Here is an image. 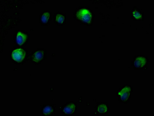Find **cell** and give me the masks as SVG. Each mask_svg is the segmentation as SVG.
<instances>
[{"label":"cell","mask_w":154,"mask_h":116,"mask_svg":"<svg viewBox=\"0 0 154 116\" xmlns=\"http://www.w3.org/2000/svg\"><path fill=\"white\" fill-rule=\"evenodd\" d=\"M76 16L79 20L87 23H90L92 20V15L88 10L85 8L79 9L76 13Z\"/></svg>","instance_id":"6da1fadb"},{"label":"cell","mask_w":154,"mask_h":116,"mask_svg":"<svg viewBox=\"0 0 154 116\" xmlns=\"http://www.w3.org/2000/svg\"><path fill=\"white\" fill-rule=\"evenodd\" d=\"M108 107L105 104H101L97 107V111L100 113L105 114L108 111Z\"/></svg>","instance_id":"ba28073f"},{"label":"cell","mask_w":154,"mask_h":116,"mask_svg":"<svg viewBox=\"0 0 154 116\" xmlns=\"http://www.w3.org/2000/svg\"><path fill=\"white\" fill-rule=\"evenodd\" d=\"M50 12L48 11H45L43 13L41 16V21L43 23H46L48 21L50 17Z\"/></svg>","instance_id":"9c48e42d"},{"label":"cell","mask_w":154,"mask_h":116,"mask_svg":"<svg viewBox=\"0 0 154 116\" xmlns=\"http://www.w3.org/2000/svg\"><path fill=\"white\" fill-rule=\"evenodd\" d=\"M56 21L58 23L62 24L64 21V16L61 14H58L56 16Z\"/></svg>","instance_id":"30bf717a"},{"label":"cell","mask_w":154,"mask_h":116,"mask_svg":"<svg viewBox=\"0 0 154 116\" xmlns=\"http://www.w3.org/2000/svg\"><path fill=\"white\" fill-rule=\"evenodd\" d=\"M27 38V36L26 34L21 32H18L16 36V42L18 45H22L25 42Z\"/></svg>","instance_id":"8992f818"},{"label":"cell","mask_w":154,"mask_h":116,"mask_svg":"<svg viewBox=\"0 0 154 116\" xmlns=\"http://www.w3.org/2000/svg\"><path fill=\"white\" fill-rule=\"evenodd\" d=\"M25 56V52L21 48L16 49L14 50L12 54L13 59L17 62H20L23 60Z\"/></svg>","instance_id":"7a4b0ae2"},{"label":"cell","mask_w":154,"mask_h":116,"mask_svg":"<svg viewBox=\"0 0 154 116\" xmlns=\"http://www.w3.org/2000/svg\"><path fill=\"white\" fill-rule=\"evenodd\" d=\"M131 91V89L130 87L125 86L118 93V95L120 96L122 101H125L128 100Z\"/></svg>","instance_id":"3957f363"},{"label":"cell","mask_w":154,"mask_h":116,"mask_svg":"<svg viewBox=\"0 0 154 116\" xmlns=\"http://www.w3.org/2000/svg\"><path fill=\"white\" fill-rule=\"evenodd\" d=\"M53 111V108L52 107L50 106H47L43 109V113L44 115H50L52 113Z\"/></svg>","instance_id":"8fae6325"},{"label":"cell","mask_w":154,"mask_h":116,"mask_svg":"<svg viewBox=\"0 0 154 116\" xmlns=\"http://www.w3.org/2000/svg\"><path fill=\"white\" fill-rule=\"evenodd\" d=\"M76 108V106L74 104H69L66 106L64 108L63 111L66 114H70L74 112Z\"/></svg>","instance_id":"52a82bcc"},{"label":"cell","mask_w":154,"mask_h":116,"mask_svg":"<svg viewBox=\"0 0 154 116\" xmlns=\"http://www.w3.org/2000/svg\"><path fill=\"white\" fill-rule=\"evenodd\" d=\"M44 56V52L42 50H38L32 55L31 59L33 61L37 62L40 61Z\"/></svg>","instance_id":"5b68a950"},{"label":"cell","mask_w":154,"mask_h":116,"mask_svg":"<svg viewBox=\"0 0 154 116\" xmlns=\"http://www.w3.org/2000/svg\"><path fill=\"white\" fill-rule=\"evenodd\" d=\"M132 14L134 18L137 19H139L142 18V15L140 13L136 10L133 11L132 12Z\"/></svg>","instance_id":"7c38bea8"},{"label":"cell","mask_w":154,"mask_h":116,"mask_svg":"<svg viewBox=\"0 0 154 116\" xmlns=\"http://www.w3.org/2000/svg\"><path fill=\"white\" fill-rule=\"evenodd\" d=\"M147 64V60L145 57H137L134 60V65L135 68H139L143 67Z\"/></svg>","instance_id":"277c9868"}]
</instances>
